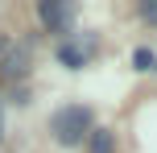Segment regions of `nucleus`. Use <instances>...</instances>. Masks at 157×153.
<instances>
[{"mask_svg": "<svg viewBox=\"0 0 157 153\" xmlns=\"http://www.w3.org/2000/svg\"><path fill=\"white\" fill-rule=\"evenodd\" d=\"M91 128H95V124H91V108H87V104H66V108H58L54 120H50L54 141H58V145H66V149L83 145Z\"/></svg>", "mask_w": 157, "mask_h": 153, "instance_id": "nucleus-1", "label": "nucleus"}, {"mask_svg": "<svg viewBox=\"0 0 157 153\" xmlns=\"http://www.w3.org/2000/svg\"><path fill=\"white\" fill-rule=\"evenodd\" d=\"M37 17H41L46 29H66V25H71V4H62V0H41Z\"/></svg>", "mask_w": 157, "mask_h": 153, "instance_id": "nucleus-2", "label": "nucleus"}, {"mask_svg": "<svg viewBox=\"0 0 157 153\" xmlns=\"http://www.w3.org/2000/svg\"><path fill=\"white\" fill-rule=\"evenodd\" d=\"M4 79H25L29 75V46H17V50H8L4 54Z\"/></svg>", "mask_w": 157, "mask_h": 153, "instance_id": "nucleus-3", "label": "nucleus"}, {"mask_svg": "<svg viewBox=\"0 0 157 153\" xmlns=\"http://www.w3.org/2000/svg\"><path fill=\"white\" fill-rule=\"evenodd\" d=\"M87 54H91V46H71V41L58 46V62H62L66 71H78V66L87 62Z\"/></svg>", "mask_w": 157, "mask_h": 153, "instance_id": "nucleus-4", "label": "nucleus"}, {"mask_svg": "<svg viewBox=\"0 0 157 153\" xmlns=\"http://www.w3.org/2000/svg\"><path fill=\"white\" fill-rule=\"evenodd\" d=\"M87 153H116V132L112 128H91L87 132Z\"/></svg>", "mask_w": 157, "mask_h": 153, "instance_id": "nucleus-5", "label": "nucleus"}, {"mask_svg": "<svg viewBox=\"0 0 157 153\" xmlns=\"http://www.w3.org/2000/svg\"><path fill=\"white\" fill-rule=\"evenodd\" d=\"M132 66L136 71H157V54L149 46H136V54H132Z\"/></svg>", "mask_w": 157, "mask_h": 153, "instance_id": "nucleus-6", "label": "nucleus"}, {"mask_svg": "<svg viewBox=\"0 0 157 153\" xmlns=\"http://www.w3.org/2000/svg\"><path fill=\"white\" fill-rule=\"evenodd\" d=\"M136 13H141L149 25H157V0H141V4H136Z\"/></svg>", "mask_w": 157, "mask_h": 153, "instance_id": "nucleus-7", "label": "nucleus"}, {"mask_svg": "<svg viewBox=\"0 0 157 153\" xmlns=\"http://www.w3.org/2000/svg\"><path fill=\"white\" fill-rule=\"evenodd\" d=\"M0 137H4V116H0Z\"/></svg>", "mask_w": 157, "mask_h": 153, "instance_id": "nucleus-8", "label": "nucleus"}, {"mask_svg": "<svg viewBox=\"0 0 157 153\" xmlns=\"http://www.w3.org/2000/svg\"><path fill=\"white\" fill-rule=\"evenodd\" d=\"M0 50H4V41H0Z\"/></svg>", "mask_w": 157, "mask_h": 153, "instance_id": "nucleus-9", "label": "nucleus"}]
</instances>
